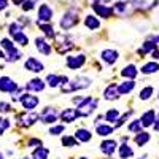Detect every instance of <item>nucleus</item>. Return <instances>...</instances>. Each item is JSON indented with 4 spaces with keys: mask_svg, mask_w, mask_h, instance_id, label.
I'll list each match as a JSON object with an SVG mask.
<instances>
[{
    "mask_svg": "<svg viewBox=\"0 0 159 159\" xmlns=\"http://www.w3.org/2000/svg\"><path fill=\"white\" fill-rule=\"evenodd\" d=\"M91 84V80L88 76H76L73 80H69L67 83L61 84V91L64 94H69V92H73V91H80V89H84Z\"/></svg>",
    "mask_w": 159,
    "mask_h": 159,
    "instance_id": "1",
    "label": "nucleus"
},
{
    "mask_svg": "<svg viewBox=\"0 0 159 159\" xmlns=\"http://www.w3.org/2000/svg\"><path fill=\"white\" fill-rule=\"evenodd\" d=\"M97 105H99V100L92 99V97H86L81 103L78 105L76 111H78V115L81 116V118H86V116H89L92 111L97 108Z\"/></svg>",
    "mask_w": 159,
    "mask_h": 159,
    "instance_id": "2",
    "label": "nucleus"
},
{
    "mask_svg": "<svg viewBox=\"0 0 159 159\" xmlns=\"http://www.w3.org/2000/svg\"><path fill=\"white\" fill-rule=\"evenodd\" d=\"M0 45H2V48L7 49V52H8V54L5 56L7 62H15V61H18L21 57V51L16 49V46L13 45V42L10 38H3L2 42H0Z\"/></svg>",
    "mask_w": 159,
    "mask_h": 159,
    "instance_id": "3",
    "label": "nucleus"
},
{
    "mask_svg": "<svg viewBox=\"0 0 159 159\" xmlns=\"http://www.w3.org/2000/svg\"><path fill=\"white\" fill-rule=\"evenodd\" d=\"M76 22H78V13L73 11V10H69L62 15V18L59 21V25L64 30H69V29L73 27V25H76Z\"/></svg>",
    "mask_w": 159,
    "mask_h": 159,
    "instance_id": "4",
    "label": "nucleus"
},
{
    "mask_svg": "<svg viewBox=\"0 0 159 159\" xmlns=\"http://www.w3.org/2000/svg\"><path fill=\"white\" fill-rule=\"evenodd\" d=\"M19 102H21V105H22V108H25L27 111H32L37 105H38L40 99H38L37 96H34V94H22V96L19 97Z\"/></svg>",
    "mask_w": 159,
    "mask_h": 159,
    "instance_id": "5",
    "label": "nucleus"
},
{
    "mask_svg": "<svg viewBox=\"0 0 159 159\" xmlns=\"http://www.w3.org/2000/svg\"><path fill=\"white\" fill-rule=\"evenodd\" d=\"M42 121L45 123V124H54L57 119H59V111L57 110H54L52 107H46L43 111H42Z\"/></svg>",
    "mask_w": 159,
    "mask_h": 159,
    "instance_id": "6",
    "label": "nucleus"
},
{
    "mask_svg": "<svg viewBox=\"0 0 159 159\" xmlns=\"http://www.w3.org/2000/svg\"><path fill=\"white\" fill-rule=\"evenodd\" d=\"M0 91L13 94V92L18 91V84L13 81L10 76H0Z\"/></svg>",
    "mask_w": 159,
    "mask_h": 159,
    "instance_id": "7",
    "label": "nucleus"
},
{
    "mask_svg": "<svg viewBox=\"0 0 159 159\" xmlns=\"http://www.w3.org/2000/svg\"><path fill=\"white\" fill-rule=\"evenodd\" d=\"M24 67H25V70L34 72V73H40V72H43V70H45V65L40 62L38 59H35V57H29L27 61H25Z\"/></svg>",
    "mask_w": 159,
    "mask_h": 159,
    "instance_id": "8",
    "label": "nucleus"
},
{
    "mask_svg": "<svg viewBox=\"0 0 159 159\" xmlns=\"http://www.w3.org/2000/svg\"><path fill=\"white\" fill-rule=\"evenodd\" d=\"M130 2L129 0H119V2H116L115 5H113V13H116L118 16H124V15H127V13L130 11Z\"/></svg>",
    "mask_w": 159,
    "mask_h": 159,
    "instance_id": "9",
    "label": "nucleus"
},
{
    "mask_svg": "<svg viewBox=\"0 0 159 159\" xmlns=\"http://www.w3.org/2000/svg\"><path fill=\"white\" fill-rule=\"evenodd\" d=\"M57 51L61 52V54H65L67 51H70L73 48V43L69 40V37H65V35H57Z\"/></svg>",
    "mask_w": 159,
    "mask_h": 159,
    "instance_id": "10",
    "label": "nucleus"
},
{
    "mask_svg": "<svg viewBox=\"0 0 159 159\" xmlns=\"http://www.w3.org/2000/svg\"><path fill=\"white\" fill-rule=\"evenodd\" d=\"M52 18V10L49 5L43 3V5H40L38 8V21L37 22H49V19Z\"/></svg>",
    "mask_w": 159,
    "mask_h": 159,
    "instance_id": "11",
    "label": "nucleus"
},
{
    "mask_svg": "<svg viewBox=\"0 0 159 159\" xmlns=\"http://www.w3.org/2000/svg\"><path fill=\"white\" fill-rule=\"evenodd\" d=\"M78 116H80V115H78L76 108H64V110L59 113V118L62 119L64 123H75Z\"/></svg>",
    "mask_w": 159,
    "mask_h": 159,
    "instance_id": "12",
    "label": "nucleus"
},
{
    "mask_svg": "<svg viewBox=\"0 0 159 159\" xmlns=\"http://www.w3.org/2000/svg\"><path fill=\"white\" fill-rule=\"evenodd\" d=\"M118 51H115V49H103L102 52H100V57H102V61L105 62V64H108V65H113L116 61H118Z\"/></svg>",
    "mask_w": 159,
    "mask_h": 159,
    "instance_id": "13",
    "label": "nucleus"
},
{
    "mask_svg": "<svg viewBox=\"0 0 159 159\" xmlns=\"http://www.w3.org/2000/svg\"><path fill=\"white\" fill-rule=\"evenodd\" d=\"M18 119H19V121H18L19 126H22V127H29V126H32V124H35V123L38 121V115L34 113V111H30V113L24 115V116H19Z\"/></svg>",
    "mask_w": 159,
    "mask_h": 159,
    "instance_id": "14",
    "label": "nucleus"
},
{
    "mask_svg": "<svg viewBox=\"0 0 159 159\" xmlns=\"http://www.w3.org/2000/svg\"><path fill=\"white\" fill-rule=\"evenodd\" d=\"M84 62H86V56H83V54L75 56V57H67V67L72 70H76V69H81Z\"/></svg>",
    "mask_w": 159,
    "mask_h": 159,
    "instance_id": "15",
    "label": "nucleus"
},
{
    "mask_svg": "<svg viewBox=\"0 0 159 159\" xmlns=\"http://www.w3.org/2000/svg\"><path fill=\"white\" fill-rule=\"evenodd\" d=\"M92 8H94V11L97 13V15H99L102 19L110 18V16H111V13H113L111 7H105V5H102V3H99V2H96Z\"/></svg>",
    "mask_w": 159,
    "mask_h": 159,
    "instance_id": "16",
    "label": "nucleus"
},
{
    "mask_svg": "<svg viewBox=\"0 0 159 159\" xmlns=\"http://www.w3.org/2000/svg\"><path fill=\"white\" fill-rule=\"evenodd\" d=\"M154 121H156V113H154V110L145 111V113L142 115V118H140V123H142L143 127H150V126H153Z\"/></svg>",
    "mask_w": 159,
    "mask_h": 159,
    "instance_id": "17",
    "label": "nucleus"
},
{
    "mask_svg": "<svg viewBox=\"0 0 159 159\" xmlns=\"http://www.w3.org/2000/svg\"><path fill=\"white\" fill-rule=\"evenodd\" d=\"M100 151L107 156H111L116 151V142L115 140H103L100 143Z\"/></svg>",
    "mask_w": 159,
    "mask_h": 159,
    "instance_id": "18",
    "label": "nucleus"
},
{
    "mask_svg": "<svg viewBox=\"0 0 159 159\" xmlns=\"http://www.w3.org/2000/svg\"><path fill=\"white\" fill-rule=\"evenodd\" d=\"M119 96L121 94H119V89H118L116 84H108L107 89H105V92H103L105 100H116Z\"/></svg>",
    "mask_w": 159,
    "mask_h": 159,
    "instance_id": "19",
    "label": "nucleus"
},
{
    "mask_svg": "<svg viewBox=\"0 0 159 159\" xmlns=\"http://www.w3.org/2000/svg\"><path fill=\"white\" fill-rule=\"evenodd\" d=\"M35 46H37V49L42 52V54H45V56H48L49 52H51V46L48 45V42H46L43 37H37V38H35Z\"/></svg>",
    "mask_w": 159,
    "mask_h": 159,
    "instance_id": "20",
    "label": "nucleus"
},
{
    "mask_svg": "<svg viewBox=\"0 0 159 159\" xmlns=\"http://www.w3.org/2000/svg\"><path fill=\"white\" fill-rule=\"evenodd\" d=\"M25 89L35 91V92H42V91L45 89V83H43L40 78H34V80H30V81L25 84Z\"/></svg>",
    "mask_w": 159,
    "mask_h": 159,
    "instance_id": "21",
    "label": "nucleus"
},
{
    "mask_svg": "<svg viewBox=\"0 0 159 159\" xmlns=\"http://www.w3.org/2000/svg\"><path fill=\"white\" fill-rule=\"evenodd\" d=\"M135 88V81H134V80H127V81H124V83H121V84H119L118 86V89H119V94H129V92H132V89H134Z\"/></svg>",
    "mask_w": 159,
    "mask_h": 159,
    "instance_id": "22",
    "label": "nucleus"
},
{
    "mask_svg": "<svg viewBox=\"0 0 159 159\" xmlns=\"http://www.w3.org/2000/svg\"><path fill=\"white\" fill-rule=\"evenodd\" d=\"M137 73H139L137 67H135V65H132V64L126 65V67L121 70V75H123L124 78H129V80H134V78L137 76Z\"/></svg>",
    "mask_w": 159,
    "mask_h": 159,
    "instance_id": "23",
    "label": "nucleus"
},
{
    "mask_svg": "<svg viewBox=\"0 0 159 159\" xmlns=\"http://www.w3.org/2000/svg\"><path fill=\"white\" fill-rule=\"evenodd\" d=\"M96 134L100 137H108L110 134H113V127L108 124H97L96 126Z\"/></svg>",
    "mask_w": 159,
    "mask_h": 159,
    "instance_id": "24",
    "label": "nucleus"
},
{
    "mask_svg": "<svg viewBox=\"0 0 159 159\" xmlns=\"http://www.w3.org/2000/svg\"><path fill=\"white\" fill-rule=\"evenodd\" d=\"M84 25L89 29V30H96V29H99L100 27V22H99V19L96 18V16H86L84 18Z\"/></svg>",
    "mask_w": 159,
    "mask_h": 159,
    "instance_id": "25",
    "label": "nucleus"
},
{
    "mask_svg": "<svg viewBox=\"0 0 159 159\" xmlns=\"http://www.w3.org/2000/svg\"><path fill=\"white\" fill-rule=\"evenodd\" d=\"M91 132L88 130V129H78L76 132H75V139L78 140V142H83V143H86V142H89L91 140Z\"/></svg>",
    "mask_w": 159,
    "mask_h": 159,
    "instance_id": "26",
    "label": "nucleus"
},
{
    "mask_svg": "<svg viewBox=\"0 0 159 159\" xmlns=\"http://www.w3.org/2000/svg\"><path fill=\"white\" fill-rule=\"evenodd\" d=\"M132 156H134V151H132V148L124 142L121 147H119V157H121V159H129Z\"/></svg>",
    "mask_w": 159,
    "mask_h": 159,
    "instance_id": "27",
    "label": "nucleus"
},
{
    "mask_svg": "<svg viewBox=\"0 0 159 159\" xmlns=\"http://www.w3.org/2000/svg\"><path fill=\"white\" fill-rule=\"evenodd\" d=\"M38 24V27H40V30H42L48 38H52L56 34H54V29H52V25L51 24H48V22H37Z\"/></svg>",
    "mask_w": 159,
    "mask_h": 159,
    "instance_id": "28",
    "label": "nucleus"
},
{
    "mask_svg": "<svg viewBox=\"0 0 159 159\" xmlns=\"http://www.w3.org/2000/svg\"><path fill=\"white\" fill-rule=\"evenodd\" d=\"M48 154H49V150L45 148V147H38L34 150L32 153V159H48Z\"/></svg>",
    "mask_w": 159,
    "mask_h": 159,
    "instance_id": "29",
    "label": "nucleus"
},
{
    "mask_svg": "<svg viewBox=\"0 0 159 159\" xmlns=\"http://www.w3.org/2000/svg\"><path fill=\"white\" fill-rule=\"evenodd\" d=\"M154 49H157L156 42H153V40H148V42L143 43V46L139 49V52H140V54H147V52H153Z\"/></svg>",
    "mask_w": 159,
    "mask_h": 159,
    "instance_id": "30",
    "label": "nucleus"
},
{
    "mask_svg": "<svg viewBox=\"0 0 159 159\" xmlns=\"http://www.w3.org/2000/svg\"><path fill=\"white\" fill-rule=\"evenodd\" d=\"M134 5L135 8H140V10H148L156 5V0H134Z\"/></svg>",
    "mask_w": 159,
    "mask_h": 159,
    "instance_id": "31",
    "label": "nucleus"
},
{
    "mask_svg": "<svg viewBox=\"0 0 159 159\" xmlns=\"http://www.w3.org/2000/svg\"><path fill=\"white\" fill-rule=\"evenodd\" d=\"M134 142L139 145V147H143V145L145 143H148L150 142V134H148V132H139V134L134 137Z\"/></svg>",
    "mask_w": 159,
    "mask_h": 159,
    "instance_id": "32",
    "label": "nucleus"
},
{
    "mask_svg": "<svg viewBox=\"0 0 159 159\" xmlns=\"http://www.w3.org/2000/svg\"><path fill=\"white\" fill-rule=\"evenodd\" d=\"M157 70H159V64L157 62H148V64H145L142 67V73H145V75L156 73Z\"/></svg>",
    "mask_w": 159,
    "mask_h": 159,
    "instance_id": "33",
    "label": "nucleus"
},
{
    "mask_svg": "<svg viewBox=\"0 0 159 159\" xmlns=\"http://www.w3.org/2000/svg\"><path fill=\"white\" fill-rule=\"evenodd\" d=\"M46 83H48L49 88H57L59 83H61V76L59 75H54V73H49L46 76Z\"/></svg>",
    "mask_w": 159,
    "mask_h": 159,
    "instance_id": "34",
    "label": "nucleus"
},
{
    "mask_svg": "<svg viewBox=\"0 0 159 159\" xmlns=\"http://www.w3.org/2000/svg\"><path fill=\"white\" fill-rule=\"evenodd\" d=\"M119 119V111L116 108H111L108 110L107 113H105V121H108V123H116Z\"/></svg>",
    "mask_w": 159,
    "mask_h": 159,
    "instance_id": "35",
    "label": "nucleus"
},
{
    "mask_svg": "<svg viewBox=\"0 0 159 159\" xmlns=\"http://www.w3.org/2000/svg\"><path fill=\"white\" fill-rule=\"evenodd\" d=\"M62 145L67 148H72V147H78V140L73 137V135H64L62 137Z\"/></svg>",
    "mask_w": 159,
    "mask_h": 159,
    "instance_id": "36",
    "label": "nucleus"
},
{
    "mask_svg": "<svg viewBox=\"0 0 159 159\" xmlns=\"http://www.w3.org/2000/svg\"><path fill=\"white\" fill-rule=\"evenodd\" d=\"M8 32H10L11 37H15V35H18V34L22 32V25H21L19 22H11V24L8 25Z\"/></svg>",
    "mask_w": 159,
    "mask_h": 159,
    "instance_id": "37",
    "label": "nucleus"
},
{
    "mask_svg": "<svg viewBox=\"0 0 159 159\" xmlns=\"http://www.w3.org/2000/svg\"><path fill=\"white\" fill-rule=\"evenodd\" d=\"M151 96H153V88H151V86H147V88H143V89L140 91V94H139L140 100H148V99H150Z\"/></svg>",
    "mask_w": 159,
    "mask_h": 159,
    "instance_id": "38",
    "label": "nucleus"
},
{
    "mask_svg": "<svg viewBox=\"0 0 159 159\" xmlns=\"http://www.w3.org/2000/svg\"><path fill=\"white\" fill-rule=\"evenodd\" d=\"M13 38H15V42H16L18 45H21V46H25V45L29 43V38H27V35H25L24 32H21V34L15 35Z\"/></svg>",
    "mask_w": 159,
    "mask_h": 159,
    "instance_id": "39",
    "label": "nucleus"
},
{
    "mask_svg": "<svg viewBox=\"0 0 159 159\" xmlns=\"http://www.w3.org/2000/svg\"><path fill=\"white\" fill-rule=\"evenodd\" d=\"M142 129V123H140V119H134L130 124H129V130L130 132H135V134H139Z\"/></svg>",
    "mask_w": 159,
    "mask_h": 159,
    "instance_id": "40",
    "label": "nucleus"
},
{
    "mask_svg": "<svg viewBox=\"0 0 159 159\" xmlns=\"http://www.w3.org/2000/svg\"><path fill=\"white\" fill-rule=\"evenodd\" d=\"M64 126L62 124H59V126H54V127H51L49 129V134L51 135H59V134H62V132H64Z\"/></svg>",
    "mask_w": 159,
    "mask_h": 159,
    "instance_id": "41",
    "label": "nucleus"
},
{
    "mask_svg": "<svg viewBox=\"0 0 159 159\" xmlns=\"http://www.w3.org/2000/svg\"><path fill=\"white\" fill-rule=\"evenodd\" d=\"M27 147H30V148L42 147V140H40V139H30V140L27 142Z\"/></svg>",
    "mask_w": 159,
    "mask_h": 159,
    "instance_id": "42",
    "label": "nucleus"
},
{
    "mask_svg": "<svg viewBox=\"0 0 159 159\" xmlns=\"http://www.w3.org/2000/svg\"><path fill=\"white\" fill-rule=\"evenodd\" d=\"M130 115H132V110H130V111H127V113H126V115H123V116H119V119H118V121H116V127H119V126H123V124L126 123V119H127V118H129Z\"/></svg>",
    "mask_w": 159,
    "mask_h": 159,
    "instance_id": "43",
    "label": "nucleus"
},
{
    "mask_svg": "<svg viewBox=\"0 0 159 159\" xmlns=\"http://www.w3.org/2000/svg\"><path fill=\"white\" fill-rule=\"evenodd\" d=\"M35 2H37V0H27V2H24V3H22V10H24V11L32 10L34 5H35Z\"/></svg>",
    "mask_w": 159,
    "mask_h": 159,
    "instance_id": "44",
    "label": "nucleus"
},
{
    "mask_svg": "<svg viewBox=\"0 0 159 159\" xmlns=\"http://www.w3.org/2000/svg\"><path fill=\"white\" fill-rule=\"evenodd\" d=\"M11 110V105L8 102H0V113H8Z\"/></svg>",
    "mask_w": 159,
    "mask_h": 159,
    "instance_id": "45",
    "label": "nucleus"
},
{
    "mask_svg": "<svg viewBox=\"0 0 159 159\" xmlns=\"http://www.w3.org/2000/svg\"><path fill=\"white\" fill-rule=\"evenodd\" d=\"M10 127V119H2V123H0V135L3 134V130Z\"/></svg>",
    "mask_w": 159,
    "mask_h": 159,
    "instance_id": "46",
    "label": "nucleus"
},
{
    "mask_svg": "<svg viewBox=\"0 0 159 159\" xmlns=\"http://www.w3.org/2000/svg\"><path fill=\"white\" fill-rule=\"evenodd\" d=\"M8 7V0H0V11Z\"/></svg>",
    "mask_w": 159,
    "mask_h": 159,
    "instance_id": "47",
    "label": "nucleus"
},
{
    "mask_svg": "<svg viewBox=\"0 0 159 159\" xmlns=\"http://www.w3.org/2000/svg\"><path fill=\"white\" fill-rule=\"evenodd\" d=\"M153 127H154V130H159V116H156V121H154Z\"/></svg>",
    "mask_w": 159,
    "mask_h": 159,
    "instance_id": "48",
    "label": "nucleus"
},
{
    "mask_svg": "<svg viewBox=\"0 0 159 159\" xmlns=\"http://www.w3.org/2000/svg\"><path fill=\"white\" fill-rule=\"evenodd\" d=\"M24 2H27V0H13V3H15V5H22Z\"/></svg>",
    "mask_w": 159,
    "mask_h": 159,
    "instance_id": "49",
    "label": "nucleus"
},
{
    "mask_svg": "<svg viewBox=\"0 0 159 159\" xmlns=\"http://www.w3.org/2000/svg\"><path fill=\"white\" fill-rule=\"evenodd\" d=\"M151 54H153V57H154V59H159V51H157V49H154V51L151 52Z\"/></svg>",
    "mask_w": 159,
    "mask_h": 159,
    "instance_id": "50",
    "label": "nucleus"
},
{
    "mask_svg": "<svg viewBox=\"0 0 159 159\" xmlns=\"http://www.w3.org/2000/svg\"><path fill=\"white\" fill-rule=\"evenodd\" d=\"M3 57H5V54H3V51L0 49V59H3Z\"/></svg>",
    "mask_w": 159,
    "mask_h": 159,
    "instance_id": "51",
    "label": "nucleus"
},
{
    "mask_svg": "<svg viewBox=\"0 0 159 159\" xmlns=\"http://www.w3.org/2000/svg\"><path fill=\"white\" fill-rule=\"evenodd\" d=\"M0 159H5V157H3V154H2V153H0Z\"/></svg>",
    "mask_w": 159,
    "mask_h": 159,
    "instance_id": "52",
    "label": "nucleus"
},
{
    "mask_svg": "<svg viewBox=\"0 0 159 159\" xmlns=\"http://www.w3.org/2000/svg\"><path fill=\"white\" fill-rule=\"evenodd\" d=\"M80 159H86V157H80Z\"/></svg>",
    "mask_w": 159,
    "mask_h": 159,
    "instance_id": "53",
    "label": "nucleus"
},
{
    "mask_svg": "<svg viewBox=\"0 0 159 159\" xmlns=\"http://www.w3.org/2000/svg\"><path fill=\"white\" fill-rule=\"evenodd\" d=\"M0 123H2V119H0Z\"/></svg>",
    "mask_w": 159,
    "mask_h": 159,
    "instance_id": "54",
    "label": "nucleus"
},
{
    "mask_svg": "<svg viewBox=\"0 0 159 159\" xmlns=\"http://www.w3.org/2000/svg\"><path fill=\"white\" fill-rule=\"evenodd\" d=\"M22 159H25V157H22Z\"/></svg>",
    "mask_w": 159,
    "mask_h": 159,
    "instance_id": "55",
    "label": "nucleus"
},
{
    "mask_svg": "<svg viewBox=\"0 0 159 159\" xmlns=\"http://www.w3.org/2000/svg\"><path fill=\"white\" fill-rule=\"evenodd\" d=\"M140 159H143V157H140Z\"/></svg>",
    "mask_w": 159,
    "mask_h": 159,
    "instance_id": "56",
    "label": "nucleus"
}]
</instances>
